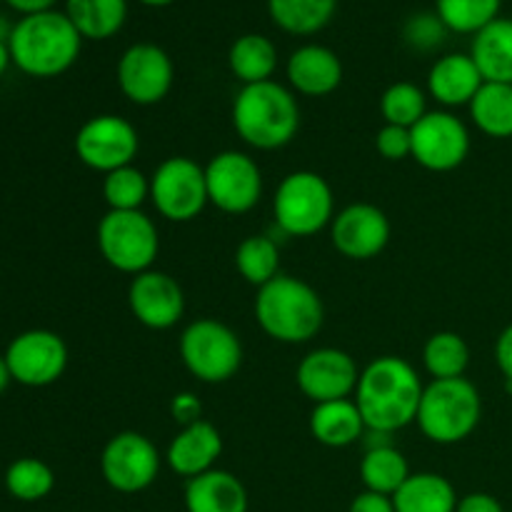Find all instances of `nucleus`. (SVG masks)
I'll return each mask as SVG.
<instances>
[{"instance_id": "obj_1", "label": "nucleus", "mask_w": 512, "mask_h": 512, "mask_svg": "<svg viewBox=\"0 0 512 512\" xmlns=\"http://www.w3.org/2000/svg\"><path fill=\"white\" fill-rule=\"evenodd\" d=\"M423 390V380L408 360L383 355L360 370L355 405L363 415L365 428L393 435L418 420Z\"/></svg>"}, {"instance_id": "obj_2", "label": "nucleus", "mask_w": 512, "mask_h": 512, "mask_svg": "<svg viewBox=\"0 0 512 512\" xmlns=\"http://www.w3.org/2000/svg\"><path fill=\"white\" fill-rule=\"evenodd\" d=\"M10 58L30 78H58L75 65L83 38L58 10L25 15L13 25L8 38Z\"/></svg>"}, {"instance_id": "obj_3", "label": "nucleus", "mask_w": 512, "mask_h": 512, "mask_svg": "<svg viewBox=\"0 0 512 512\" xmlns=\"http://www.w3.org/2000/svg\"><path fill=\"white\" fill-rule=\"evenodd\" d=\"M233 125L240 138L258 150H278L293 143L300 128V108L293 90L275 80L243 85L233 103Z\"/></svg>"}, {"instance_id": "obj_4", "label": "nucleus", "mask_w": 512, "mask_h": 512, "mask_svg": "<svg viewBox=\"0 0 512 512\" xmlns=\"http://www.w3.org/2000/svg\"><path fill=\"white\" fill-rule=\"evenodd\" d=\"M255 320L278 343L300 345L320 333L325 308L320 295L305 280L293 275H278L268 285L258 288Z\"/></svg>"}, {"instance_id": "obj_5", "label": "nucleus", "mask_w": 512, "mask_h": 512, "mask_svg": "<svg viewBox=\"0 0 512 512\" xmlns=\"http://www.w3.org/2000/svg\"><path fill=\"white\" fill-rule=\"evenodd\" d=\"M483 418V398L468 378L433 380L425 385L418 420L425 438L438 445L463 443Z\"/></svg>"}, {"instance_id": "obj_6", "label": "nucleus", "mask_w": 512, "mask_h": 512, "mask_svg": "<svg viewBox=\"0 0 512 512\" xmlns=\"http://www.w3.org/2000/svg\"><path fill=\"white\" fill-rule=\"evenodd\" d=\"M275 223L293 238H310L335 218V198L328 180L313 170L285 175L273 198Z\"/></svg>"}, {"instance_id": "obj_7", "label": "nucleus", "mask_w": 512, "mask_h": 512, "mask_svg": "<svg viewBox=\"0 0 512 512\" xmlns=\"http://www.w3.org/2000/svg\"><path fill=\"white\" fill-rule=\"evenodd\" d=\"M98 248L110 268L135 278L153 268L160 235L143 210H108L98 223Z\"/></svg>"}, {"instance_id": "obj_8", "label": "nucleus", "mask_w": 512, "mask_h": 512, "mask_svg": "<svg viewBox=\"0 0 512 512\" xmlns=\"http://www.w3.org/2000/svg\"><path fill=\"white\" fill-rule=\"evenodd\" d=\"M180 360L200 383H228L243 365V343L225 323L200 318L180 335Z\"/></svg>"}, {"instance_id": "obj_9", "label": "nucleus", "mask_w": 512, "mask_h": 512, "mask_svg": "<svg viewBox=\"0 0 512 512\" xmlns=\"http://www.w3.org/2000/svg\"><path fill=\"white\" fill-rule=\"evenodd\" d=\"M150 200L170 223H190L210 205L205 168L185 155L163 160L150 175Z\"/></svg>"}, {"instance_id": "obj_10", "label": "nucleus", "mask_w": 512, "mask_h": 512, "mask_svg": "<svg viewBox=\"0 0 512 512\" xmlns=\"http://www.w3.org/2000/svg\"><path fill=\"white\" fill-rule=\"evenodd\" d=\"M205 185L213 208L228 215H243L250 213L263 195V173L250 155L223 150L205 165Z\"/></svg>"}, {"instance_id": "obj_11", "label": "nucleus", "mask_w": 512, "mask_h": 512, "mask_svg": "<svg viewBox=\"0 0 512 512\" xmlns=\"http://www.w3.org/2000/svg\"><path fill=\"white\" fill-rule=\"evenodd\" d=\"M103 480L123 495H135L148 490L160 475V453L153 440L143 433L125 430L105 443L100 455Z\"/></svg>"}, {"instance_id": "obj_12", "label": "nucleus", "mask_w": 512, "mask_h": 512, "mask_svg": "<svg viewBox=\"0 0 512 512\" xmlns=\"http://www.w3.org/2000/svg\"><path fill=\"white\" fill-rule=\"evenodd\" d=\"M138 150V130L120 115H95L88 123L80 125L78 135H75V153H78L80 163L103 175L133 165Z\"/></svg>"}, {"instance_id": "obj_13", "label": "nucleus", "mask_w": 512, "mask_h": 512, "mask_svg": "<svg viewBox=\"0 0 512 512\" xmlns=\"http://www.w3.org/2000/svg\"><path fill=\"white\" fill-rule=\"evenodd\" d=\"M13 383L25 388H48L63 378L68 368V345L53 330H25L10 340L5 350Z\"/></svg>"}, {"instance_id": "obj_14", "label": "nucleus", "mask_w": 512, "mask_h": 512, "mask_svg": "<svg viewBox=\"0 0 512 512\" xmlns=\"http://www.w3.org/2000/svg\"><path fill=\"white\" fill-rule=\"evenodd\" d=\"M413 138V158L418 165L433 173H450L460 168L470 153V133L458 115L448 110H433L425 113L418 123L410 128Z\"/></svg>"}, {"instance_id": "obj_15", "label": "nucleus", "mask_w": 512, "mask_h": 512, "mask_svg": "<svg viewBox=\"0 0 512 512\" xmlns=\"http://www.w3.org/2000/svg\"><path fill=\"white\" fill-rule=\"evenodd\" d=\"M175 68L170 55L155 43H135L120 55L118 85L135 105H158L170 93Z\"/></svg>"}, {"instance_id": "obj_16", "label": "nucleus", "mask_w": 512, "mask_h": 512, "mask_svg": "<svg viewBox=\"0 0 512 512\" xmlns=\"http://www.w3.org/2000/svg\"><path fill=\"white\" fill-rule=\"evenodd\" d=\"M360 370L345 350L318 348L300 360L295 370V383L308 400L330 403V400L350 398L358 388Z\"/></svg>"}, {"instance_id": "obj_17", "label": "nucleus", "mask_w": 512, "mask_h": 512, "mask_svg": "<svg viewBox=\"0 0 512 512\" xmlns=\"http://www.w3.org/2000/svg\"><path fill=\"white\" fill-rule=\"evenodd\" d=\"M330 240L350 260L378 258L390 243V220L378 205L353 203L333 218Z\"/></svg>"}, {"instance_id": "obj_18", "label": "nucleus", "mask_w": 512, "mask_h": 512, "mask_svg": "<svg viewBox=\"0 0 512 512\" xmlns=\"http://www.w3.org/2000/svg\"><path fill=\"white\" fill-rule=\"evenodd\" d=\"M128 305L140 325L150 330H168L183 318L185 295L178 280L150 268L130 280Z\"/></svg>"}, {"instance_id": "obj_19", "label": "nucleus", "mask_w": 512, "mask_h": 512, "mask_svg": "<svg viewBox=\"0 0 512 512\" xmlns=\"http://www.w3.org/2000/svg\"><path fill=\"white\" fill-rule=\"evenodd\" d=\"M220 455H223V435L218 433V428L213 423L198 420L193 425H185L170 440L165 463H168V468L175 475L190 480L213 470Z\"/></svg>"}, {"instance_id": "obj_20", "label": "nucleus", "mask_w": 512, "mask_h": 512, "mask_svg": "<svg viewBox=\"0 0 512 512\" xmlns=\"http://www.w3.org/2000/svg\"><path fill=\"white\" fill-rule=\"evenodd\" d=\"M285 73H288L290 88L308 98H323L343 83V63H340L338 53L315 43L293 50L288 65H285Z\"/></svg>"}, {"instance_id": "obj_21", "label": "nucleus", "mask_w": 512, "mask_h": 512, "mask_svg": "<svg viewBox=\"0 0 512 512\" xmlns=\"http://www.w3.org/2000/svg\"><path fill=\"white\" fill-rule=\"evenodd\" d=\"M483 75L470 53H448L428 73V93L445 108L470 105L478 90L483 88Z\"/></svg>"}, {"instance_id": "obj_22", "label": "nucleus", "mask_w": 512, "mask_h": 512, "mask_svg": "<svg viewBox=\"0 0 512 512\" xmlns=\"http://www.w3.org/2000/svg\"><path fill=\"white\" fill-rule=\"evenodd\" d=\"M183 503L188 512H248L250 500L238 475L213 468L188 480Z\"/></svg>"}, {"instance_id": "obj_23", "label": "nucleus", "mask_w": 512, "mask_h": 512, "mask_svg": "<svg viewBox=\"0 0 512 512\" xmlns=\"http://www.w3.org/2000/svg\"><path fill=\"white\" fill-rule=\"evenodd\" d=\"M368 433L355 400H330L318 403L310 413V435L325 448H348Z\"/></svg>"}, {"instance_id": "obj_24", "label": "nucleus", "mask_w": 512, "mask_h": 512, "mask_svg": "<svg viewBox=\"0 0 512 512\" xmlns=\"http://www.w3.org/2000/svg\"><path fill=\"white\" fill-rule=\"evenodd\" d=\"M470 58L485 83L512 85V18H498L473 35Z\"/></svg>"}, {"instance_id": "obj_25", "label": "nucleus", "mask_w": 512, "mask_h": 512, "mask_svg": "<svg viewBox=\"0 0 512 512\" xmlns=\"http://www.w3.org/2000/svg\"><path fill=\"white\" fill-rule=\"evenodd\" d=\"M395 512H455L458 493L453 483L438 473H410L403 488L393 495Z\"/></svg>"}, {"instance_id": "obj_26", "label": "nucleus", "mask_w": 512, "mask_h": 512, "mask_svg": "<svg viewBox=\"0 0 512 512\" xmlns=\"http://www.w3.org/2000/svg\"><path fill=\"white\" fill-rule=\"evenodd\" d=\"M65 15L83 40H108L128 20V0H65Z\"/></svg>"}, {"instance_id": "obj_27", "label": "nucleus", "mask_w": 512, "mask_h": 512, "mask_svg": "<svg viewBox=\"0 0 512 512\" xmlns=\"http://www.w3.org/2000/svg\"><path fill=\"white\" fill-rule=\"evenodd\" d=\"M228 65L230 73L243 85L265 83V80H273L275 68H278V48L265 35L245 33L230 45Z\"/></svg>"}, {"instance_id": "obj_28", "label": "nucleus", "mask_w": 512, "mask_h": 512, "mask_svg": "<svg viewBox=\"0 0 512 512\" xmlns=\"http://www.w3.org/2000/svg\"><path fill=\"white\" fill-rule=\"evenodd\" d=\"M410 478V465L405 455L390 443L370 445L365 450L363 460H360V480H363L365 490L373 493L390 495L393 498L405 480Z\"/></svg>"}, {"instance_id": "obj_29", "label": "nucleus", "mask_w": 512, "mask_h": 512, "mask_svg": "<svg viewBox=\"0 0 512 512\" xmlns=\"http://www.w3.org/2000/svg\"><path fill=\"white\" fill-rule=\"evenodd\" d=\"M338 0H268L270 20L290 35H315L333 20Z\"/></svg>"}, {"instance_id": "obj_30", "label": "nucleus", "mask_w": 512, "mask_h": 512, "mask_svg": "<svg viewBox=\"0 0 512 512\" xmlns=\"http://www.w3.org/2000/svg\"><path fill=\"white\" fill-rule=\"evenodd\" d=\"M468 110L480 133L490 138H512V85L483 83Z\"/></svg>"}, {"instance_id": "obj_31", "label": "nucleus", "mask_w": 512, "mask_h": 512, "mask_svg": "<svg viewBox=\"0 0 512 512\" xmlns=\"http://www.w3.org/2000/svg\"><path fill=\"white\" fill-rule=\"evenodd\" d=\"M470 363V348L463 335L453 330H440L430 335L423 348V365L433 380L463 378Z\"/></svg>"}, {"instance_id": "obj_32", "label": "nucleus", "mask_w": 512, "mask_h": 512, "mask_svg": "<svg viewBox=\"0 0 512 512\" xmlns=\"http://www.w3.org/2000/svg\"><path fill=\"white\" fill-rule=\"evenodd\" d=\"M235 268L255 288L280 275V250L268 235H250L235 250Z\"/></svg>"}, {"instance_id": "obj_33", "label": "nucleus", "mask_w": 512, "mask_h": 512, "mask_svg": "<svg viewBox=\"0 0 512 512\" xmlns=\"http://www.w3.org/2000/svg\"><path fill=\"white\" fill-rule=\"evenodd\" d=\"M55 488V473L38 458H18L5 470V490L20 503H40Z\"/></svg>"}, {"instance_id": "obj_34", "label": "nucleus", "mask_w": 512, "mask_h": 512, "mask_svg": "<svg viewBox=\"0 0 512 512\" xmlns=\"http://www.w3.org/2000/svg\"><path fill=\"white\" fill-rule=\"evenodd\" d=\"M503 0H435V13L453 33L475 35L500 18Z\"/></svg>"}, {"instance_id": "obj_35", "label": "nucleus", "mask_w": 512, "mask_h": 512, "mask_svg": "<svg viewBox=\"0 0 512 512\" xmlns=\"http://www.w3.org/2000/svg\"><path fill=\"white\" fill-rule=\"evenodd\" d=\"M380 113H383L385 123L400 125V128H413L420 118L428 113V98H425L423 88L415 83L400 80L393 83L380 98Z\"/></svg>"}, {"instance_id": "obj_36", "label": "nucleus", "mask_w": 512, "mask_h": 512, "mask_svg": "<svg viewBox=\"0 0 512 512\" xmlns=\"http://www.w3.org/2000/svg\"><path fill=\"white\" fill-rule=\"evenodd\" d=\"M103 198L108 210H140L150 198V178L133 165L113 170L103 178Z\"/></svg>"}, {"instance_id": "obj_37", "label": "nucleus", "mask_w": 512, "mask_h": 512, "mask_svg": "<svg viewBox=\"0 0 512 512\" xmlns=\"http://www.w3.org/2000/svg\"><path fill=\"white\" fill-rule=\"evenodd\" d=\"M445 33L448 28L443 25V20L438 18V13H420L413 15V18L405 23V40H408L413 48L420 50H430L435 45H440L445 40Z\"/></svg>"}, {"instance_id": "obj_38", "label": "nucleus", "mask_w": 512, "mask_h": 512, "mask_svg": "<svg viewBox=\"0 0 512 512\" xmlns=\"http://www.w3.org/2000/svg\"><path fill=\"white\" fill-rule=\"evenodd\" d=\"M375 148H378V153L385 160L413 158V138H410V130L385 123L378 130V135H375Z\"/></svg>"}, {"instance_id": "obj_39", "label": "nucleus", "mask_w": 512, "mask_h": 512, "mask_svg": "<svg viewBox=\"0 0 512 512\" xmlns=\"http://www.w3.org/2000/svg\"><path fill=\"white\" fill-rule=\"evenodd\" d=\"M170 413H173L175 423H180L185 428V425H193L198 420H203L200 418L203 415V405H200V400L193 393H178L173 398V403H170Z\"/></svg>"}, {"instance_id": "obj_40", "label": "nucleus", "mask_w": 512, "mask_h": 512, "mask_svg": "<svg viewBox=\"0 0 512 512\" xmlns=\"http://www.w3.org/2000/svg\"><path fill=\"white\" fill-rule=\"evenodd\" d=\"M348 512H395V503L390 495H380V493H373V490H363L360 495H355Z\"/></svg>"}, {"instance_id": "obj_41", "label": "nucleus", "mask_w": 512, "mask_h": 512, "mask_svg": "<svg viewBox=\"0 0 512 512\" xmlns=\"http://www.w3.org/2000/svg\"><path fill=\"white\" fill-rule=\"evenodd\" d=\"M455 512H505L498 498L490 493H468L458 500Z\"/></svg>"}, {"instance_id": "obj_42", "label": "nucleus", "mask_w": 512, "mask_h": 512, "mask_svg": "<svg viewBox=\"0 0 512 512\" xmlns=\"http://www.w3.org/2000/svg\"><path fill=\"white\" fill-rule=\"evenodd\" d=\"M495 363L505 380H512V323L500 333L498 343H495Z\"/></svg>"}, {"instance_id": "obj_43", "label": "nucleus", "mask_w": 512, "mask_h": 512, "mask_svg": "<svg viewBox=\"0 0 512 512\" xmlns=\"http://www.w3.org/2000/svg\"><path fill=\"white\" fill-rule=\"evenodd\" d=\"M15 13L25 15H35V13H48V10H55V3L58 0H5Z\"/></svg>"}, {"instance_id": "obj_44", "label": "nucleus", "mask_w": 512, "mask_h": 512, "mask_svg": "<svg viewBox=\"0 0 512 512\" xmlns=\"http://www.w3.org/2000/svg\"><path fill=\"white\" fill-rule=\"evenodd\" d=\"M10 383H13V375H10L8 360H5V355H0V395L8 390Z\"/></svg>"}, {"instance_id": "obj_45", "label": "nucleus", "mask_w": 512, "mask_h": 512, "mask_svg": "<svg viewBox=\"0 0 512 512\" xmlns=\"http://www.w3.org/2000/svg\"><path fill=\"white\" fill-rule=\"evenodd\" d=\"M10 63H13V58H10L8 43H5V40H0V75H3L5 70H8Z\"/></svg>"}, {"instance_id": "obj_46", "label": "nucleus", "mask_w": 512, "mask_h": 512, "mask_svg": "<svg viewBox=\"0 0 512 512\" xmlns=\"http://www.w3.org/2000/svg\"><path fill=\"white\" fill-rule=\"evenodd\" d=\"M138 3L148 5V8H165V5L175 3V0H138Z\"/></svg>"}, {"instance_id": "obj_47", "label": "nucleus", "mask_w": 512, "mask_h": 512, "mask_svg": "<svg viewBox=\"0 0 512 512\" xmlns=\"http://www.w3.org/2000/svg\"><path fill=\"white\" fill-rule=\"evenodd\" d=\"M505 390L512 395V380H505Z\"/></svg>"}]
</instances>
